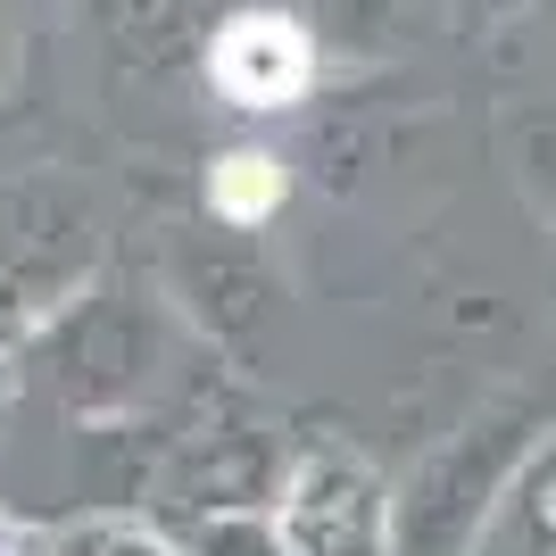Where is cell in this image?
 <instances>
[{
  "label": "cell",
  "mask_w": 556,
  "mask_h": 556,
  "mask_svg": "<svg viewBox=\"0 0 556 556\" xmlns=\"http://www.w3.org/2000/svg\"><path fill=\"white\" fill-rule=\"evenodd\" d=\"M67 556H175V548L134 523H84V532H67Z\"/></svg>",
  "instance_id": "obj_4"
},
{
  "label": "cell",
  "mask_w": 556,
  "mask_h": 556,
  "mask_svg": "<svg viewBox=\"0 0 556 556\" xmlns=\"http://www.w3.org/2000/svg\"><path fill=\"white\" fill-rule=\"evenodd\" d=\"M216 84H225L241 109H282V100L307 92V67H316V50L291 17H232L216 34Z\"/></svg>",
  "instance_id": "obj_2"
},
{
  "label": "cell",
  "mask_w": 556,
  "mask_h": 556,
  "mask_svg": "<svg viewBox=\"0 0 556 556\" xmlns=\"http://www.w3.org/2000/svg\"><path fill=\"white\" fill-rule=\"evenodd\" d=\"M291 556H391V507L357 457H307L282 498Z\"/></svg>",
  "instance_id": "obj_1"
},
{
  "label": "cell",
  "mask_w": 556,
  "mask_h": 556,
  "mask_svg": "<svg viewBox=\"0 0 556 556\" xmlns=\"http://www.w3.org/2000/svg\"><path fill=\"white\" fill-rule=\"evenodd\" d=\"M208 200H216L225 216H241V225H250V216H266V208L282 200V166H275V159H257V150H241V159L216 166Z\"/></svg>",
  "instance_id": "obj_3"
}]
</instances>
